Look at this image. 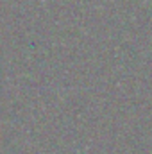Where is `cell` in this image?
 I'll return each instance as SVG.
<instances>
[]
</instances>
